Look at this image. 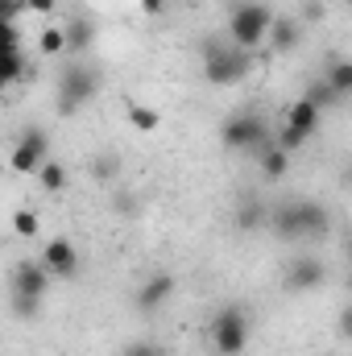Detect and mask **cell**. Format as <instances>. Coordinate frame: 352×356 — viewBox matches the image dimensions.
I'll list each match as a JSON object with an SVG mask.
<instances>
[{
	"instance_id": "5",
	"label": "cell",
	"mask_w": 352,
	"mask_h": 356,
	"mask_svg": "<svg viewBox=\"0 0 352 356\" xmlns=\"http://www.w3.org/2000/svg\"><path fill=\"white\" fill-rule=\"evenodd\" d=\"M207 336H211L216 356H241L245 344H249V315H245V307H220Z\"/></svg>"
},
{
	"instance_id": "17",
	"label": "cell",
	"mask_w": 352,
	"mask_h": 356,
	"mask_svg": "<svg viewBox=\"0 0 352 356\" xmlns=\"http://www.w3.org/2000/svg\"><path fill=\"white\" fill-rule=\"evenodd\" d=\"M38 71L21 58V50H13V54H4V63H0V79L13 88V83H21V79H33Z\"/></svg>"
},
{
	"instance_id": "13",
	"label": "cell",
	"mask_w": 352,
	"mask_h": 356,
	"mask_svg": "<svg viewBox=\"0 0 352 356\" xmlns=\"http://www.w3.org/2000/svg\"><path fill=\"white\" fill-rule=\"evenodd\" d=\"M63 33H67V54H83L91 42H95V25H91V17H83V13L67 17Z\"/></svg>"
},
{
	"instance_id": "33",
	"label": "cell",
	"mask_w": 352,
	"mask_h": 356,
	"mask_svg": "<svg viewBox=\"0 0 352 356\" xmlns=\"http://www.w3.org/2000/svg\"><path fill=\"white\" fill-rule=\"evenodd\" d=\"M162 4H166V0H141V8H145V13H158Z\"/></svg>"
},
{
	"instance_id": "11",
	"label": "cell",
	"mask_w": 352,
	"mask_h": 356,
	"mask_svg": "<svg viewBox=\"0 0 352 356\" xmlns=\"http://www.w3.org/2000/svg\"><path fill=\"white\" fill-rule=\"evenodd\" d=\"M323 277H328V269H323L319 257H294L286 266V286L290 290H315V286H323Z\"/></svg>"
},
{
	"instance_id": "8",
	"label": "cell",
	"mask_w": 352,
	"mask_h": 356,
	"mask_svg": "<svg viewBox=\"0 0 352 356\" xmlns=\"http://www.w3.org/2000/svg\"><path fill=\"white\" fill-rule=\"evenodd\" d=\"M42 266L50 269V277H75L79 273V249L67 236H54L42 245Z\"/></svg>"
},
{
	"instance_id": "10",
	"label": "cell",
	"mask_w": 352,
	"mask_h": 356,
	"mask_svg": "<svg viewBox=\"0 0 352 356\" xmlns=\"http://www.w3.org/2000/svg\"><path fill=\"white\" fill-rule=\"evenodd\" d=\"M50 286V269L42 261H21L13 269V294H29V298H42Z\"/></svg>"
},
{
	"instance_id": "24",
	"label": "cell",
	"mask_w": 352,
	"mask_h": 356,
	"mask_svg": "<svg viewBox=\"0 0 352 356\" xmlns=\"http://www.w3.org/2000/svg\"><path fill=\"white\" fill-rule=\"evenodd\" d=\"M307 137H311V133H303V129H294V124H286V129L278 133V145H282L286 154H294V149H303V145H307Z\"/></svg>"
},
{
	"instance_id": "2",
	"label": "cell",
	"mask_w": 352,
	"mask_h": 356,
	"mask_svg": "<svg viewBox=\"0 0 352 356\" xmlns=\"http://www.w3.org/2000/svg\"><path fill=\"white\" fill-rule=\"evenodd\" d=\"M199 54H203V79H207L211 88L241 83V79L253 71V50H241V46L220 42V38H207Z\"/></svg>"
},
{
	"instance_id": "35",
	"label": "cell",
	"mask_w": 352,
	"mask_h": 356,
	"mask_svg": "<svg viewBox=\"0 0 352 356\" xmlns=\"http://www.w3.org/2000/svg\"><path fill=\"white\" fill-rule=\"evenodd\" d=\"M344 286H349V294H352V269H349V277H344Z\"/></svg>"
},
{
	"instance_id": "27",
	"label": "cell",
	"mask_w": 352,
	"mask_h": 356,
	"mask_svg": "<svg viewBox=\"0 0 352 356\" xmlns=\"http://www.w3.org/2000/svg\"><path fill=\"white\" fill-rule=\"evenodd\" d=\"M13 307H17V315H21V319H29V315H38L42 298H29V294H13Z\"/></svg>"
},
{
	"instance_id": "34",
	"label": "cell",
	"mask_w": 352,
	"mask_h": 356,
	"mask_svg": "<svg viewBox=\"0 0 352 356\" xmlns=\"http://www.w3.org/2000/svg\"><path fill=\"white\" fill-rule=\"evenodd\" d=\"M344 253H349V257H352V232H349V241H344Z\"/></svg>"
},
{
	"instance_id": "22",
	"label": "cell",
	"mask_w": 352,
	"mask_h": 356,
	"mask_svg": "<svg viewBox=\"0 0 352 356\" xmlns=\"http://www.w3.org/2000/svg\"><path fill=\"white\" fill-rule=\"evenodd\" d=\"M91 175H95V182H112V178H120V158H116V154H99V158L91 162Z\"/></svg>"
},
{
	"instance_id": "14",
	"label": "cell",
	"mask_w": 352,
	"mask_h": 356,
	"mask_svg": "<svg viewBox=\"0 0 352 356\" xmlns=\"http://www.w3.org/2000/svg\"><path fill=\"white\" fill-rule=\"evenodd\" d=\"M257 166H262L265 182H278V178H286V170H290V154L278 141H269L262 154H257Z\"/></svg>"
},
{
	"instance_id": "7",
	"label": "cell",
	"mask_w": 352,
	"mask_h": 356,
	"mask_svg": "<svg viewBox=\"0 0 352 356\" xmlns=\"http://www.w3.org/2000/svg\"><path fill=\"white\" fill-rule=\"evenodd\" d=\"M50 162V137L42 133V129H25L21 133V141L13 145V154H8V170H17V175H33Z\"/></svg>"
},
{
	"instance_id": "3",
	"label": "cell",
	"mask_w": 352,
	"mask_h": 356,
	"mask_svg": "<svg viewBox=\"0 0 352 356\" xmlns=\"http://www.w3.org/2000/svg\"><path fill=\"white\" fill-rule=\"evenodd\" d=\"M273 21H278V13L269 4H262V0H241L228 13V42L241 46V50H257L265 38H269Z\"/></svg>"
},
{
	"instance_id": "9",
	"label": "cell",
	"mask_w": 352,
	"mask_h": 356,
	"mask_svg": "<svg viewBox=\"0 0 352 356\" xmlns=\"http://www.w3.org/2000/svg\"><path fill=\"white\" fill-rule=\"evenodd\" d=\"M170 294H175V277L162 269V273H150V277L137 286L133 302H137V311H141V315H154V311H158V307H162Z\"/></svg>"
},
{
	"instance_id": "23",
	"label": "cell",
	"mask_w": 352,
	"mask_h": 356,
	"mask_svg": "<svg viewBox=\"0 0 352 356\" xmlns=\"http://www.w3.org/2000/svg\"><path fill=\"white\" fill-rule=\"evenodd\" d=\"M237 224H241V228H257V224H265V207L257 203V199H245L241 211H237Z\"/></svg>"
},
{
	"instance_id": "16",
	"label": "cell",
	"mask_w": 352,
	"mask_h": 356,
	"mask_svg": "<svg viewBox=\"0 0 352 356\" xmlns=\"http://www.w3.org/2000/svg\"><path fill=\"white\" fill-rule=\"evenodd\" d=\"M38 186H42L46 195H63V191L71 186V175H67V166H63V162H46V166L38 170Z\"/></svg>"
},
{
	"instance_id": "19",
	"label": "cell",
	"mask_w": 352,
	"mask_h": 356,
	"mask_svg": "<svg viewBox=\"0 0 352 356\" xmlns=\"http://www.w3.org/2000/svg\"><path fill=\"white\" fill-rule=\"evenodd\" d=\"M323 79L336 88V95H352V58H332Z\"/></svg>"
},
{
	"instance_id": "21",
	"label": "cell",
	"mask_w": 352,
	"mask_h": 356,
	"mask_svg": "<svg viewBox=\"0 0 352 356\" xmlns=\"http://www.w3.org/2000/svg\"><path fill=\"white\" fill-rule=\"evenodd\" d=\"M13 232L21 236V241H33L38 232H42V220H38V211H13Z\"/></svg>"
},
{
	"instance_id": "32",
	"label": "cell",
	"mask_w": 352,
	"mask_h": 356,
	"mask_svg": "<svg viewBox=\"0 0 352 356\" xmlns=\"http://www.w3.org/2000/svg\"><path fill=\"white\" fill-rule=\"evenodd\" d=\"M125 356H162V353H158L154 344H129V348H125Z\"/></svg>"
},
{
	"instance_id": "1",
	"label": "cell",
	"mask_w": 352,
	"mask_h": 356,
	"mask_svg": "<svg viewBox=\"0 0 352 356\" xmlns=\"http://www.w3.org/2000/svg\"><path fill=\"white\" fill-rule=\"evenodd\" d=\"M269 228L282 241H315L328 232V207L315 199H290L269 211Z\"/></svg>"
},
{
	"instance_id": "36",
	"label": "cell",
	"mask_w": 352,
	"mask_h": 356,
	"mask_svg": "<svg viewBox=\"0 0 352 356\" xmlns=\"http://www.w3.org/2000/svg\"><path fill=\"white\" fill-rule=\"evenodd\" d=\"M344 178H349V191H352V166H349V175H344Z\"/></svg>"
},
{
	"instance_id": "31",
	"label": "cell",
	"mask_w": 352,
	"mask_h": 356,
	"mask_svg": "<svg viewBox=\"0 0 352 356\" xmlns=\"http://www.w3.org/2000/svg\"><path fill=\"white\" fill-rule=\"evenodd\" d=\"M319 17H323V4L319 0H307L303 4V21H319Z\"/></svg>"
},
{
	"instance_id": "29",
	"label": "cell",
	"mask_w": 352,
	"mask_h": 356,
	"mask_svg": "<svg viewBox=\"0 0 352 356\" xmlns=\"http://www.w3.org/2000/svg\"><path fill=\"white\" fill-rule=\"evenodd\" d=\"M336 327H340V336H344V340H352V302L344 307V311H340V319H336Z\"/></svg>"
},
{
	"instance_id": "25",
	"label": "cell",
	"mask_w": 352,
	"mask_h": 356,
	"mask_svg": "<svg viewBox=\"0 0 352 356\" xmlns=\"http://www.w3.org/2000/svg\"><path fill=\"white\" fill-rule=\"evenodd\" d=\"M112 207H116V216H137V207H141V199L133 195V191H116V199H112Z\"/></svg>"
},
{
	"instance_id": "18",
	"label": "cell",
	"mask_w": 352,
	"mask_h": 356,
	"mask_svg": "<svg viewBox=\"0 0 352 356\" xmlns=\"http://www.w3.org/2000/svg\"><path fill=\"white\" fill-rule=\"evenodd\" d=\"M129 124L137 133H158L162 129V112L150 108V104H129Z\"/></svg>"
},
{
	"instance_id": "26",
	"label": "cell",
	"mask_w": 352,
	"mask_h": 356,
	"mask_svg": "<svg viewBox=\"0 0 352 356\" xmlns=\"http://www.w3.org/2000/svg\"><path fill=\"white\" fill-rule=\"evenodd\" d=\"M307 99H311V104H319V108H328V104H336V99H340V95H336V88H332V83H328V79H319V83H315V88L307 91Z\"/></svg>"
},
{
	"instance_id": "4",
	"label": "cell",
	"mask_w": 352,
	"mask_h": 356,
	"mask_svg": "<svg viewBox=\"0 0 352 356\" xmlns=\"http://www.w3.org/2000/svg\"><path fill=\"white\" fill-rule=\"evenodd\" d=\"M220 141H224V149H237V154H249V149L262 154L265 145H269L265 116L262 112H232V116L220 124Z\"/></svg>"
},
{
	"instance_id": "30",
	"label": "cell",
	"mask_w": 352,
	"mask_h": 356,
	"mask_svg": "<svg viewBox=\"0 0 352 356\" xmlns=\"http://www.w3.org/2000/svg\"><path fill=\"white\" fill-rule=\"evenodd\" d=\"M58 8V0H29V13H38V17H50Z\"/></svg>"
},
{
	"instance_id": "28",
	"label": "cell",
	"mask_w": 352,
	"mask_h": 356,
	"mask_svg": "<svg viewBox=\"0 0 352 356\" xmlns=\"http://www.w3.org/2000/svg\"><path fill=\"white\" fill-rule=\"evenodd\" d=\"M21 8H29V0H0L4 21H17V13H21Z\"/></svg>"
},
{
	"instance_id": "15",
	"label": "cell",
	"mask_w": 352,
	"mask_h": 356,
	"mask_svg": "<svg viewBox=\"0 0 352 356\" xmlns=\"http://www.w3.org/2000/svg\"><path fill=\"white\" fill-rule=\"evenodd\" d=\"M319 112H323V108L303 95V99H294V104L286 108V124H294V129H303V133H315V129H319Z\"/></svg>"
},
{
	"instance_id": "20",
	"label": "cell",
	"mask_w": 352,
	"mask_h": 356,
	"mask_svg": "<svg viewBox=\"0 0 352 356\" xmlns=\"http://www.w3.org/2000/svg\"><path fill=\"white\" fill-rule=\"evenodd\" d=\"M38 50H42L46 58L67 54V33H63V25H46V29L38 33Z\"/></svg>"
},
{
	"instance_id": "12",
	"label": "cell",
	"mask_w": 352,
	"mask_h": 356,
	"mask_svg": "<svg viewBox=\"0 0 352 356\" xmlns=\"http://www.w3.org/2000/svg\"><path fill=\"white\" fill-rule=\"evenodd\" d=\"M298 38H303V21H298V17H278L265 42H269V50H273V54H286V50H294V46H298Z\"/></svg>"
},
{
	"instance_id": "6",
	"label": "cell",
	"mask_w": 352,
	"mask_h": 356,
	"mask_svg": "<svg viewBox=\"0 0 352 356\" xmlns=\"http://www.w3.org/2000/svg\"><path fill=\"white\" fill-rule=\"evenodd\" d=\"M95 91H99V75L83 63H67L58 75V112L75 116L88 99H95Z\"/></svg>"
}]
</instances>
